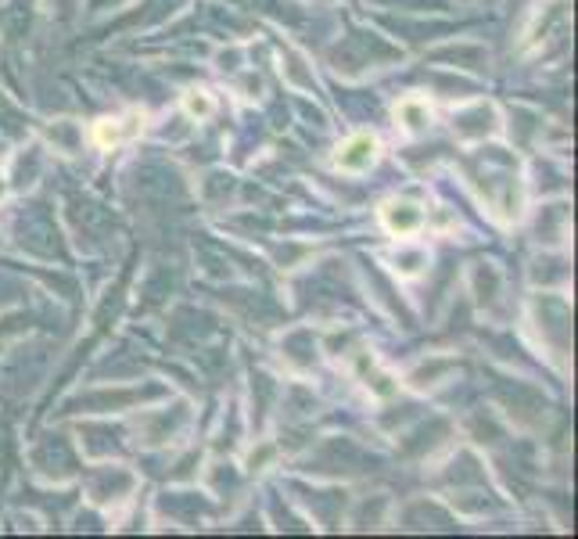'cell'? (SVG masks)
I'll return each mask as SVG.
<instances>
[{"label": "cell", "mask_w": 578, "mask_h": 539, "mask_svg": "<svg viewBox=\"0 0 578 539\" xmlns=\"http://www.w3.org/2000/svg\"><path fill=\"white\" fill-rule=\"evenodd\" d=\"M187 112H191V116H209V112H212V101H209L205 94L194 90V94H187Z\"/></svg>", "instance_id": "cell-5"}, {"label": "cell", "mask_w": 578, "mask_h": 539, "mask_svg": "<svg viewBox=\"0 0 578 539\" xmlns=\"http://www.w3.org/2000/svg\"><path fill=\"white\" fill-rule=\"evenodd\" d=\"M374 155H377V140L370 133H356V137H349L338 148L334 166L345 170V173H363V170L374 166Z\"/></svg>", "instance_id": "cell-1"}, {"label": "cell", "mask_w": 578, "mask_h": 539, "mask_svg": "<svg viewBox=\"0 0 578 539\" xmlns=\"http://www.w3.org/2000/svg\"><path fill=\"white\" fill-rule=\"evenodd\" d=\"M421 223H424V212L417 205H388L384 209V227L391 234H399V238L421 230Z\"/></svg>", "instance_id": "cell-2"}, {"label": "cell", "mask_w": 578, "mask_h": 539, "mask_svg": "<svg viewBox=\"0 0 578 539\" xmlns=\"http://www.w3.org/2000/svg\"><path fill=\"white\" fill-rule=\"evenodd\" d=\"M119 137H123V133H119V123H115V119H101V123H97V130H94V140H97L101 148L115 144Z\"/></svg>", "instance_id": "cell-4"}, {"label": "cell", "mask_w": 578, "mask_h": 539, "mask_svg": "<svg viewBox=\"0 0 578 539\" xmlns=\"http://www.w3.org/2000/svg\"><path fill=\"white\" fill-rule=\"evenodd\" d=\"M399 119H402V126H406V130H421L431 119V112H428V104L421 97H406V101L399 104Z\"/></svg>", "instance_id": "cell-3"}]
</instances>
